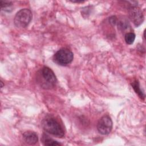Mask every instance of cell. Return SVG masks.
<instances>
[{"instance_id":"8992f818","label":"cell","mask_w":146,"mask_h":146,"mask_svg":"<svg viewBox=\"0 0 146 146\" xmlns=\"http://www.w3.org/2000/svg\"><path fill=\"white\" fill-rule=\"evenodd\" d=\"M112 128V121L108 115H104L99 120L97 124L98 132L102 135L109 134Z\"/></svg>"},{"instance_id":"277c9868","label":"cell","mask_w":146,"mask_h":146,"mask_svg":"<svg viewBox=\"0 0 146 146\" xmlns=\"http://www.w3.org/2000/svg\"><path fill=\"white\" fill-rule=\"evenodd\" d=\"M74 58L73 53L66 48L59 50L54 55V62L60 66H66L72 61Z\"/></svg>"},{"instance_id":"7c38bea8","label":"cell","mask_w":146,"mask_h":146,"mask_svg":"<svg viewBox=\"0 0 146 146\" xmlns=\"http://www.w3.org/2000/svg\"><path fill=\"white\" fill-rule=\"evenodd\" d=\"M110 23L112 25H115L117 22V19L115 16H112L109 18Z\"/></svg>"},{"instance_id":"4fadbf2b","label":"cell","mask_w":146,"mask_h":146,"mask_svg":"<svg viewBox=\"0 0 146 146\" xmlns=\"http://www.w3.org/2000/svg\"><path fill=\"white\" fill-rule=\"evenodd\" d=\"M72 2H76V3H79V2H83L84 1H71Z\"/></svg>"},{"instance_id":"9c48e42d","label":"cell","mask_w":146,"mask_h":146,"mask_svg":"<svg viewBox=\"0 0 146 146\" xmlns=\"http://www.w3.org/2000/svg\"><path fill=\"white\" fill-rule=\"evenodd\" d=\"M131 84H132V86L133 88L134 89L135 91L138 94L139 96L141 99H144L145 96H144V94H143V91H142L140 89V85H139V83L138 81H137V80H135V81L133 82Z\"/></svg>"},{"instance_id":"ba28073f","label":"cell","mask_w":146,"mask_h":146,"mask_svg":"<svg viewBox=\"0 0 146 146\" xmlns=\"http://www.w3.org/2000/svg\"><path fill=\"white\" fill-rule=\"evenodd\" d=\"M42 143L44 145H61L62 144L57 141L48 137L46 135H43L42 137Z\"/></svg>"},{"instance_id":"5bb4252c","label":"cell","mask_w":146,"mask_h":146,"mask_svg":"<svg viewBox=\"0 0 146 146\" xmlns=\"http://www.w3.org/2000/svg\"><path fill=\"white\" fill-rule=\"evenodd\" d=\"M1 88H2V87H3V83H2V81H1Z\"/></svg>"},{"instance_id":"6da1fadb","label":"cell","mask_w":146,"mask_h":146,"mask_svg":"<svg viewBox=\"0 0 146 146\" xmlns=\"http://www.w3.org/2000/svg\"><path fill=\"white\" fill-rule=\"evenodd\" d=\"M36 80L40 87L49 90L54 88L56 83V78L49 67L44 66L36 73Z\"/></svg>"},{"instance_id":"5b68a950","label":"cell","mask_w":146,"mask_h":146,"mask_svg":"<svg viewBox=\"0 0 146 146\" xmlns=\"http://www.w3.org/2000/svg\"><path fill=\"white\" fill-rule=\"evenodd\" d=\"M128 15L129 19L136 27L140 26L144 21L142 11L135 5H132L129 7Z\"/></svg>"},{"instance_id":"52a82bcc","label":"cell","mask_w":146,"mask_h":146,"mask_svg":"<svg viewBox=\"0 0 146 146\" xmlns=\"http://www.w3.org/2000/svg\"><path fill=\"white\" fill-rule=\"evenodd\" d=\"M23 139L27 144L34 145L38 142V137L35 132L27 131L23 133Z\"/></svg>"},{"instance_id":"3957f363","label":"cell","mask_w":146,"mask_h":146,"mask_svg":"<svg viewBox=\"0 0 146 146\" xmlns=\"http://www.w3.org/2000/svg\"><path fill=\"white\" fill-rule=\"evenodd\" d=\"M33 17L32 13L28 9H23L18 11L14 17V24L17 27L25 28L28 26Z\"/></svg>"},{"instance_id":"30bf717a","label":"cell","mask_w":146,"mask_h":146,"mask_svg":"<svg viewBox=\"0 0 146 146\" xmlns=\"http://www.w3.org/2000/svg\"><path fill=\"white\" fill-rule=\"evenodd\" d=\"M0 5H1V9L2 10L8 11V12L12 10L13 4H12V2L10 1H1Z\"/></svg>"},{"instance_id":"8fae6325","label":"cell","mask_w":146,"mask_h":146,"mask_svg":"<svg viewBox=\"0 0 146 146\" xmlns=\"http://www.w3.org/2000/svg\"><path fill=\"white\" fill-rule=\"evenodd\" d=\"M125 42L128 44H131L133 43L135 39V34L133 33H128L124 36Z\"/></svg>"},{"instance_id":"7a4b0ae2","label":"cell","mask_w":146,"mask_h":146,"mask_svg":"<svg viewBox=\"0 0 146 146\" xmlns=\"http://www.w3.org/2000/svg\"><path fill=\"white\" fill-rule=\"evenodd\" d=\"M42 125L43 129L48 133L59 137H62L64 136V131L62 125L52 116H47L43 119Z\"/></svg>"}]
</instances>
